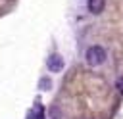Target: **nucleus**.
<instances>
[{"instance_id": "nucleus-3", "label": "nucleus", "mask_w": 123, "mask_h": 119, "mask_svg": "<svg viewBox=\"0 0 123 119\" xmlns=\"http://www.w3.org/2000/svg\"><path fill=\"white\" fill-rule=\"evenodd\" d=\"M106 6V0H88V10L92 13H100Z\"/></svg>"}, {"instance_id": "nucleus-1", "label": "nucleus", "mask_w": 123, "mask_h": 119, "mask_svg": "<svg viewBox=\"0 0 123 119\" xmlns=\"http://www.w3.org/2000/svg\"><path fill=\"white\" fill-rule=\"evenodd\" d=\"M104 60H106V50L102 46H92L86 50V61L90 65H100L104 63Z\"/></svg>"}, {"instance_id": "nucleus-2", "label": "nucleus", "mask_w": 123, "mask_h": 119, "mask_svg": "<svg viewBox=\"0 0 123 119\" xmlns=\"http://www.w3.org/2000/svg\"><path fill=\"white\" fill-rule=\"evenodd\" d=\"M62 67H63V60H62V56L52 54V56L48 58V69H50V71H60Z\"/></svg>"}, {"instance_id": "nucleus-4", "label": "nucleus", "mask_w": 123, "mask_h": 119, "mask_svg": "<svg viewBox=\"0 0 123 119\" xmlns=\"http://www.w3.org/2000/svg\"><path fill=\"white\" fill-rule=\"evenodd\" d=\"M117 86H119V90L123 92V81H119V83H117Z\"/></svg>"}]
</instances>
